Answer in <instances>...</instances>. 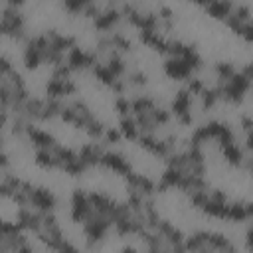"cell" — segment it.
<instances>
[{"label":"cell","mask_w":253,"mask_h":253,"mask_svg":"<svg viewBox=\"0 0 253 253\" xmlns=\"http://www.w3.org/2000/svg\"><path fill=\"white\" fill-rule=\"evenodd\" d=\"M2 34L14 40H30L24 30V16L14 6H4L2 10Z\"/></svg>","instance_id":"obj_1"},{"label":"cell","mask_w":253,"mask_h":253,"mask_svg":"<svg viewBox=\"0 0 253 253\" xmlns=\"http://www.w3.org/2000/svg\"><path fill=\"white\" fill-rule=\"evenodd\" d=\"M111 225H113V221H111L107 215H103V213H99V211H93V213L83 221V229H85V235H87V239H89V245L101 241V239L107 235V231H109Z\"/></svg>","instance_id":"obj_2"},{"label":"cell","mask_w":253,"mask_h":253,"mask_svg":"<svg viewBox=\"0 0 253 253\" xmlns=\"http://www.w3.org/2000/svg\"><path fill=\"white\" fill-rule=\"evenodd\" d=\"M93 206L89 202V194H85L83 190H73L71 194V219L75 223H83L91 213H93Z\"/></svg>","instance_id":"obj_3"},{"label":"cell","mask_w":253,"mask_h":253,"mask_svg":"<svg viewBox=\"0 0 253 253\" xmlns=\"http://www.w3.org/2000/svg\"><path fill=\"white\" fill-rule=\"evenodd\" d=\"M30 198H32V208H36V210L42 211V213H49V211L55 210V204H57V202H55V196H53V192L47 190V188L34 186Z\"/></svg>","instance_id":"obj_4"},{"label":"cell","mask_w":253,"mask_h":253,"mask_svg":"<svg viewBox=\"0 0 253 253\" xmlns=\"http://www.w3.org/2000/svg\"><path fill=\"white\" fill-rule=\"evenodd\" d=\"M101 166H105L107 170H113L121 176H126L132 168H130V162L126 160L125 154L121 152H115V150H105L103 152V158H101Z\"/></svg>","instance_id":"obj_5"},{"label":"cell","mask_w":253,"mask_h":253,"mask_svg":"<svg viewBox=\"0 0 253 253\" xmlns=\"http://www.w3.org/2000/svg\"><path fill=\"white\" fill-rule=\"evenodd\" d=\"M77 91V85L73 79H55L51 77L45 83V97H53V99H63L67 95H73Z\"/></svg>","instance_id":"obj_6"},{"label":"cell","mask_w":253,"mask_h":253,"mask_svg":"<svg viewBox=\"0 0 253 253\" xmlns=\"http://www.w3.org/2000/svg\"><path fill=\"white\" fill-rule=\"evenodd\" d=\"M138 144H140L144 150H148L150 154L158 156V158H164L166 154H170V152L174 150V148L168 144L166 138H156L154 134H140V136H138Z\"/></svg>","instance_id":"obj_7"},{"label":"cell","mask_w":253,"mask_h":253,"mask_svg":"<svg viewBox=\"0 0 253 253\" xmlns=\"http://www.w3.org/2000/svg\"><path fill=\"white\" fill-rule=\"evenodd\" d=\"M204 126H206V130H208L210 140H215L219 146L229 144V142H235V136H233L231 128H229L225 123H219V121H210V123H206Z\"/></svg>","instance_id":"obj_8"},{"label":"cell","mask_w":253,"mask_h":253,"mask_svg":"<svg viewBox=\"0 0 253 253\" xmlns=\"http://www.w3.org/2000/svg\"><path fill=\"white\" fill-rule=\"evenodd\" d=\"M121 18H123V14H121L119 8H107L97 18H93V26L99 32H111L121 22Z\"/></svg>","instance_id":"obj_9"},{"label":"cell","mask_w":253,"mask_h":253,"mask_svg":"<svg viewBox=\"0 0 253 253\" xmlns=\"http://www.w3.org/2000/svg\"><path fill=\"white\" fill-rule=\"evenodd\" d=\"M138 38L144 45L152 47L158 53H168V40L158 30H138Z\"/></svg>","instance_id":"obj_10"},{"label":"cell","mask_w":253,"mask_h":253,"mask_svg":"<svg viewBox=\"0 0 253 253\" xmlns=\"http://www.w3.org/2000/svg\"><path fill=\"white\" fill-rule=\"evenodd\" d=\"M164 73L170 77V79H188L194 71L190 69V65L182 59V57H168L164 61Z\"/></svg>","instance_id":"obj_11"},{"label":"cell","mask_w":253,"mask_h":253,"mask_svg":"<svg viewBox=\"0 0 253 253\" xmlns=\"http://www.w3.org/2000/svg\"><path fill=\"white\" fill-rule=\"evenodd\" d=\"M125 180H126V188L138 190V192H142L144 196H150L152 192H156L154 182H152L150 178H146L144 174H138V172H132V170H130V172L125 176Z\"/></svg>","instance_id":"obj_12"},{"label":"cell","mask_w":253,"mask_h":253,"mask_svg":"<svg viewBox=\"0 0 253 253\" xmlns=\"http://www.w3.org/2000/svg\"><path fill=\"white\" fill-rule=\"evenodd\" d=\"M26 134H28V138L32 140V144H34V146H38V148H53V146L57 144V142H55V138H53L47 130L38 128L34 123H30V125H28Z\"/></svg>","instance_id":"obj_13"},{"label":"cell","mask_w":253,"mask_h":253,"mask_svg":"<svg viewBox=\"0 0 253 253\" xmlns=\"http://www.w3.org/2000/svg\"><path fill=\"white\" fill-rule=\"evenodd\" d=\"M103 146L99 142H87L79 148V158L91 168V166H99L101 164V158H103Z\"/></svg>","instance_id":"obj_14"},{"label":"cell","mask_w":253,"mask_h":253,"mask_svg":"<svg viewBox=\"0 0 253 253\" xmlns=\"http://www.w3.org/2000/svg\"><path fill=\"white\" fill-rule=\"evenodd\" d=\"M89 202H91V206H93L95 211L107 215L109 219H111V215H113V211L117 208V202H113L109 196H105L101 192H89Z\"/></svg>","instance_id":"obj_15"},{"label":"cell","mask_w":253,"mask_h":253,"mask_svg":"<svg viewBox=\"0 0 253 253\" xmlns=\"http://www.w3.org/2000/svg\"><path fill=\"white\" fill-rule=\"evenodd\" d=\"M190 107H192V93L184 87V89H180V91L174 95V99H172V113L180 119V117H184V115L190 113Z\"/></svg>","instance_id":"obj_16"},{"label":"cell","mask_w":253,"mask_h":253,"mask_svg":"<svg viewBox=\"0 0 253 253\" xmlns=\"http://www.w3.org/2000/svg\"><path fill=\"white\" fill-rule=\"evenodd\" d=\"M45 36H47V40H49V43L55 47V49H59V51H69L71 47H75L77 45V40L73 38V36H65V34H59L57 30H47L45 32Z\"/></svg>","instance_id":"obj_17"},{"label":"cell","mask_w":253,"mask_h":253,"mask_svg":"<svg viewBox=\"0 0 253 253\" xmlns=\"http://www.w3.org/2000/svg\"><path fill=\"white\" fill-rule=\"evenodd\" d=\"M233 2L231 0H211L208 6H206V12L215 18V20H225L231 12H233Z\"/></svg>","instance_id":"obj_18"},{"label":"cell","mask_w":253,"mask_h":253,"mask_svg":"<svg viewBox=\"0 0 253 253\" xmlns=\"http://www.w3.org/2000/svg\"><path fill=\"white\" fill-rule=\"evenodd\" d=\"M34 162L40 166V168H59V160L55 156V152L51 148H38L36 154H34Z\"/></svg>","instance_id":"obj_19"},{"label":"cell","mask_w":253,"mask_h":253,"mask_svg":"<svg viewBox=\"0 0 253 253\" xmlns=\"http://www.w3.org/2000/svg\"><path fill=\"white\" fill-rule=\"evenodd\" d=\"M24 63L28 69H38L40 63H43V53L34 45L32 40L26 42V49H24Z\"/></svg>","instance_id":"obj_20"},{"label":"cell","mask_w":253,"mask_h":253,"mask_svg":"<svg viewBox=\"0 0 253 253\" xmlns=\"http://www.w3.org/2000/svg\"><path fill=\"white\" fill-rule=\"evenodd\" d=\"M119 130L123 132V136H125L126 140H138V136H140L138 125H136V121H134L130 115L121 117V121H119Z\"/></svg>","instance_id":"obj_21"},{"label":"cell","mask_w":253,"mask_h":253,"mask_svg":"<svg viewBox=\"0 0 253 253\" xmlns=\"http://www.w3.org/2000/svg\"><path fill=\"white\" fill-rule=\"evenodd\" d=\"M221 148V154H223V158H225V162L227 164H231V166H241L243 164V150L235 144V142H229V144H223V146H219Z\"/></svg>","instance_id":"obj_22"},{"label":"cell","mask_w":253,"mask_h":253,"mask_svg":"<svg viewBox=\"0 0 253 253\" xmlns=\"http://www.w3.org/2000/svg\"><path fill=\"white\" fill-rule=\"evenodd\" d=\"M186 251H208V231H198L184 239Z\"/></svg>","instance_id":"obj_23"},{"label":"cell","mask_w":253,"mask_h":253,"mask_svg":"<svg viewBox=\"0 0 253 253\" xmlns=\"http://www.w3.org/2000/svg\"><path fill=\"white\" fill-rule=\"evenodd\" d=\"M208 251H233V243L221 233L208 231Z\"/></svg>","instance_id":"obj_24"},{"label":"cell","mask_w":253,"mask_h":253,"mask_svg":"<svg viewBox=\"0 0 253 253\" xmlns=\"http://www.w3.org/2000/svg\"><path fill=\"white\" fill-rule=\"evenodd\" d=\"M91 71H93V75H95V79H99L103 85H107V87H113V83L119 79L109 67H107V63H97L95 67H91Z\"/></svg>","instance_id":"obj_25"},{"label":"cell","mask_w":253,"mask_h":253,"mask_svg":"<svg viewBox=\"0 0 253 253\" xmlns=\"http://www.w3.org/2000/svg\"><path fill=\"white\" fill-rule=\"evenodd\" d=\"M107 67L117 75V77H125V71H126V63L123 61V57H121V51H111L109 55H107Z\"/></svg>","instance_id":"obj_26"},{"label":"cell","mask_w":253,"mask_h":253,"mask_svg":"<svg viewBox=\"0 0 253 253\" xmlns=\"http://www.w3.org/2000/svg\"><path fill=\"white\" fill-rule=\"evenodd\" d=\"M182 176H184V170L168 166V168H166V170L162 172V176H160V182H164V184H166L168 188H180Z\"/></svg>","instance_id":"obj_27"},{"label":"cell","mask_w":253,"mask_h":253,"mask_svg":"<svg viewBox=\"0 0 253 253\" xmlns=\"http://www.w3.org/2000/svg\"><path fill=\"white\" fill-rule=\"evenodd\" d=\"M247 217H249V215H247L245 204H241V202L227 204V211H225V219H227V221H245Z\"/></svg>","instance_id":"obj_28"},{"label":"cell","mask_w":253,"mask_h":253,"mask_svg":"<svg viewBox=\"0 0 253 253\" xmlns=\"http://www.w3.org/2000/svg\"><path fill=\"white\" fill-rule=\"evenodd\" d=\"M136 125H138V130L140 134H154V130L158 128V125L154 123V119L150 117V113H138L134 117Z\"/></svg>","instance_id":"obj_29"},{"label":"cell","mask_w":253,"mask_h":253,"mask_svg":"<svg viewBox=\"0 0 253 253\" xmlns=\"http://www.w3.org/2000/svg\"><path fill=\"white\" fill-rule=\"evenodd\" d=\"M154 107H156V103L148 95H136L132 99V113L134 115H138V113H150Z\"/></svg>","instance_id":"obj_30"},{"label":"cell","mask_w":253,"mask_h":253,"mask_svg":"<svg viewBox=\"0 0 253 253\" xmlns=\"http://www.w3.org/2000/svg\"><path fill=\"white\" fill-rule=\"evenodd\" d=\"M89 166L77 156V158H73V160H67V162H63L61 164V168L59 170H63L65 174H69V176H81L85 170H87Z\"/></svg>","instance_id":"obj_31"},{"label":"cell","mask_w":253,"mask_h":253,"mask_svg":"<svg viewBox=\"0 0 253 253\" xmlns=\"http://www.w3.org/2000/svg\"><path fill=\"white\" fill-rule=\"evenodd\" d=\"M229 83H231V85H233L237 91H241V93H247V91L251 89V83H253V81H251V79H249V77H247L243 71H241V73H237V71H235V73L231 75Z\"/></svg>","instance_id":"obj_32"},{"label":"cell","mask_w":253,"mask_h":253,"mask_svg":"<svg viewBox=\"0 0 253 253\" xmlns=\"http://www.w3.org/2000/svg\"><path fill=\"white\" fill-rule=\"evenodd\" d=\"M109 38H111V43H113V47L117 49V51H130L132 49V45H130V42L126 40V36H123L121 32H113V34H109Z\"/></svg>","instance_id":"obj_33"},{"label":"cell","mask_w":253,"mask_h":253,"mask_svg":"<svg viewBox=\"0 0 253 253\" xmlns=\"http://www.w3.org/2000/svg\"><path fill=\"white\" fill-rule=\"evenodd\" d=\"M215 73H217V81H229L231 75L235 73V67L227 61H217L215 63Z\"/></svg>","instance_id":"obj_34"},{"label":"cell","mask_w":253,"mask_h":253,"mask_svg":"<svg viewBox=\"0 0 253 253\" xmlns=\"http://www.w3.org/2000/svg\"><path fill=\"white\" fill-rule=\"evenodd\" d=\"M182 59L190 65V69H192V71H196V69H200V67H202V57H200V53H198L192 45L186 49V53L182 55Z\"/></svg>","instance_id":"obj_35"},{"label":"cell","mask_w":253,"mask_h":253,"mask_svg":"<svg viewBox=\"0 0 253 253\" xmlns=\"http://www.w3.org/2000/svg\"><path fill=\"white\" fill-rule=\"evenodd\" d=\"M200 97H202V107H204V109H211V107L219 101L217 89H208V87H204V91L200 93Z\"/></svg>","instance_id":"obj_36"},{"label":"cell","mask_w":253,"mask_h":253,"mask_svg":"<svg viewBox=\"0 0 253 253\" xmlns=\"http://www.w3.org/2000/svg\"><path fill=\"white\" fill-rule=\"evenodd\" d=\"M115 109L119 111L121 117H126V115L132 113V101H128L125 95H119L117 101H115Z\"/></svg>","instance_id":"obj_37"},{"label":"cell","mask_w":253,"mask_h":253,"mask_svg":"<svg viewBox=\"0 0 253 253\" xmlns=\"http://www.w3.org/2000/svg\"><path fill=\"white\" fill-rule=\"evenodd\" d=\"M150 117L154 119V123H156L158 126L170 123V111H166V109H162V107H154V109L150 111Z\"/></svg>","instance_id":"obj_38"},{"label":"cell","mask_w":253,"mask_h":253,"mask_svg":"<svg viewBox=\"0 0 253 253\" xmlns=\"http://www.w3.org/2000/svg\"><path fill=\"white\" fill-rule=\"evenodd\" d=\"M71 73H73V69H71L69 63L65 61V63H59V65L53 67L51 77H55V79H71Z\"/></svg>","instance_id":"obj_39"},{"label":"cell","mask_w":253,"mask_h":253,"mask_svg":"<svg viewBox=\"0 0 253 253\" xmlns=\"http://www.w3.org/2000/svg\"><path fill=\"white\" fill-rule=\"evenodd\" d=\"M126 83L128 85H134V87H140V85L144 87L148 83V79H146V75L142 71H132V73L126 75Z\"/></svg>","instance_id":"obj_40"},{"label":"cell","mask_w":253,"mask_h":253,"mask_svg":"<svg viewBox=\"0 0 253 253\" xmlns=\"http://www.w3.org/2000/svg\"><path fill=\"white\" fill-rule=\"evenodd\" d=\"M186 89L192 93V95H200L202 91H204V81L202 79H198V77H188L186 79Z\"/></svg>","instance_id":"obj_41"},{"label":"cell","mask_w":253,"mask_h":253,"mask_svg":"<svg viewBox=\"0 0 253 253\" xmlns=\"http://www.w3.org/2000/svg\"><path fill=\"white\" fill-rule=\"evenodd\" d=\"M85 6H87V4H85L83 0H63V8H65L69 14H81Z\"/></svg>","instance_id":"obj_42"},{"label":"cell","mask_w":253,"mask_h":253,"mask_svg":"<svg viewBox=\"0 0 253 253\" xmlns=\"http://www.w3.org/2000/svg\"><path fill=\"white\" fill-rule=\"evenodd\" d=\"M101 12H103V10H101V6H99L97 2H89V4L83 8V12H81V14H83V16H87V18H97Z\"/></svg>","instance_id":"obj_43"},{"label":"cell","mask_w":253,"mask_h":253,"mask_svg":"<svg viewBox=\"0 0 253 253\" xmlns=\"http://www.w3.org/2000/svg\"><path fill=\"white\" fill-rule=\"evenodd\" d=\"M233 14H235L241 22H249V18H251V10H249V6H243V4L235 6V8H233Z\"/></svg>","instance_id":"obj_44"},{"label":"cell","mask_w":253,"mask_h":253,"mask_svg":"<svg viewBox=\"0 0 253 253\" xmlns=\"http://www.w3.org/2000/svg\"><path fill=\"white\" fill-rule=\"evenodd\" d=\"M121 136H123V132H121L119 128H107V130H105V142H107V144H115V142H119Z\"/></svg>","instance_id":"obj_45"},{"label":"cell","mask_w":253,"mask_h":253,"mask_svg":"<svg viewBox=\"0 0 253 253\" xmlns=\"http://www.w3.org/2000/svg\"><path fill=\"white\" fill-rule=\"evenodd\" d=\"M239 36H243V38L253 45V22H251V20L243 24V28H241V34H239Z\"/></svg>","instance_id":"obj_46"},{"label":"cell","mask_w":253,"mask_h":253,"mask_svg":"<svg viewBox=\"0 0 253 253\" xmlns=\"http://www.w3.org/2000/svg\"><path fill=\"white\" fill-rule=\"evenodd\" d=\"M12 71H14V67H12L10 59H8V57H2V59H0V75H8V73H12Z\"/></svg>","instance_id":"obj_47"},{"label":"cell","mask_w":253,"mask_h":253,"mask_svg":"<svg viewBox=\"0 0 253 253\" xmlns=\"http://www.w3.org/2000/svg\"><path fill=\"white\" fill-rule=\"evenodd\" d=\"M241 126L245 132H251L253 130V119L251 117H241Z\"/></svg>","instance_id":"obj_48"},{"label":"cell","mask_w":253,"mask_h":253,"mask_svg":"<svg viewBox=\"0 0 253 253\" xmlns=\"http://www.w3.org/2000/svg\"><path fill=\"white\" fill-rule=\"evenodd\" d=\"M210 198H211V200H217V202H227V196H225V192H221V190H213V192L210 194Z\"/></svg>","instance_id":"obj_49"},{"label":"cell","mask_w":253,"mask_h":253,"mask_svg":"<svg viewBox=\"0 0 253 253\" xmlns=\"http://www.w3.org/2000/svg\"><path fill=\"white\" fill-rule=\"evenodd\" d=\"M243 73H245V75H247V77L253 81V61H249V63L243 67Z\"/></svg>","instance_id":"obj_50"},{"label":"cell","mask_w":253,"mask_h":253,"mask_svg":"<svg viewBox=\"0 0 253 253\" xmlns=\"http://www.w3.org/2000/svg\"><path fill=\"white\" fill-rule=\"evenodd\" d=\"M0 166H2V170H8V166H10L8 154H2V156H0Z\"/></svg>","instance_id":"obj_51"},{"label":"cell","mask_w":253,"mask_h":253,"mask_svg":"<svg viewBox=\"0 0 253 253\" xmlns=\"http://www.w3.org/2000/svg\"><path fill=\"white\" fill-rule=\"evenodd\" d=\"M26 0H6V6H14V8H20Z\"/></svg>","instance_id":"obj_52"},{"label":"cell","mask_w":253,"mask_h":253,"mask_svg":"<svg viewBox=\"0 0 253 253\" xmlns=\"http://www.w3.org/2000/svg\"><path fill=\"white\" fill-rule=\"evenodd\" d=\"M245 208H247V215H249V217H253V202H247V204H245Z\"/></svg>","instance_id":"obj_53"},{"label":"cell","mask_w":253,"mask_h":253,"mask_svg":"<svg viewBox=\"0 0 253 253\" xmlns=\"http://www.w3.org/2000/svg\"><path fill=\"white\" fill-rule=\"evenodd\" d=\"M192 2H196V4H202V6H208L211 0H192Z\"/></svg>","instance_id":"obj_54"}]
</instances>
